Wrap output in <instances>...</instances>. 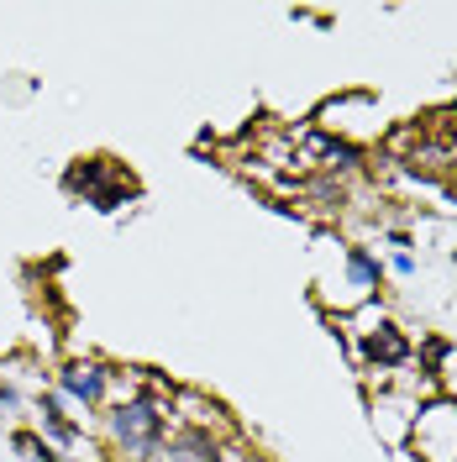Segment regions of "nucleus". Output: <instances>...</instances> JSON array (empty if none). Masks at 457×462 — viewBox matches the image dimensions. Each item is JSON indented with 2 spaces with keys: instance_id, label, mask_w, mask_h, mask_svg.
I'll return each instance as SVG.
<instances>
[{
  "instance_id": "f257e3e1",
  "label": "nucleus",
  "mask_w": 457,
  "mask_h": 462,
  "mask_svg": "<svg viewBox=\"0 0 457 462\" xmlns=\"http://www.w3.org/2000/svg\"><path fill=\"white\" fill-rule=\"evenodd\" d=\"M106 447L121 462H153L173 431V394H143V400H116L100 410Z\"/></svg>"
},
{
  "instance_id": "f03ea898",
  "label": "nucleus",
  "mask_w": 457,
  "mask_h": 462,
  "mask_svg": "<svg viewBox=\"0 0 457 462\" xmlns=\"http://www.w3.org/2000/svg\"><path fill=\"white\" fill-rule=\"evenodd\" d=\"M311 126L321 132V137L352 147L358 158H363V152H378V143L389 137L384 106H378V95H368V89H342V95L321 100V106L311 111Z\"/></svg>"
},
{
  "instance_id": "7ed1b4c3",
  "label": "nucleus",
  "mask_w": 457,
  "mask_h": 462,
  "mask_svg": "<svg viewBox=\"0 0 457 462\" xmlns=\"http://www.w3.org/2000/svg\"><path fill=\"white\" fill-rule=\"evenodd\" d=\"M111 363L106 357H95V352H74V357H63L53 368V394L69 410H85V420L89 415H100L106 404H111Z\"/></svg>"
},
{
  "instance_id": "20e7f679",
  "label": "nucleus",
  "mask_w": 457,
  "mask_h": 462,
  "mask_svg": "<svg viewBox=\"0 0 457 462\" xmlns=\"http://www.w3.org/2000/svg\"><path fill=\"white\" fill-rule=\"evenodd\" d=\"M405 452L415 462H457V394H436L415 410Z\"/></svg>"
},
{
  "instance_id": "39448f33",
  "label": "nucleus",
  "mask_w": 457,
  "mask_h": 462,
  "mask_svg": "<svg viewBox=\"0 0 457 462\" xmlns=\"http://www.w3.org/2000/svg\"><path fill=\"white\" fill-rule=\"evenodd\" d=\"M32 415H37V436H42L48 447H58V452L74 457V447L85 441V415H74L53 389H37V394H32Z\"/></svg>"
},
{
  "instance_id": "423d86ee",
  "label": "nucleus",
  "mask_w": 457,
  "mask_h": 462,
  "mask_svg": "<svg viewBox=\"0 0 457 462\" xmlns=\"http://www.w3.org/2000/svg\"><path fill=\"white\" fill-rule=\"evenodd\" d=\"M153 462H227V441L210 431H190V426H173L163 452Z\"/></svg>"
},
{
  "instance_id": "0eeeda50",
  "label": "nucleus",
  "mask_w": 457,
  "mask_h": 462,
  "mask_svg": "<svg viewBox=\"0 0 457 462\" xmlns=\"http://www.w3.org/2000/svg\"><path fill=\"white\" fill-rule=\"evenodd\" d=\"M173 426H190V431H221L227 426V404L205 400L195 389H173Z\"/></svg>"
},
{
  "instance_id": "6e6552de",
  "label": "nucleus",
  "mask_w": 457,
  "mask_h": 462,
  "mask_svg": "<svg viewBox=\"0 0 457 462\" xmlns=\"http://www.w3.org/2000/svg\"><path fill=\"white\" fill-rule=\"evenodd\" d=\"M11 452H22L27 462H79L69 452H58V447H48L37 431H11Z\"/></svg>"
},
{
  "instance_id": "1a4fd4ad",
  "label": "nucleus",
  "mask_w": 457,
  "mask_h": 462,
  "mask_svg": "<svg viewBox=\"0 0 457 462\" xmlns=\"http://www.w3.org/2000/svg\"><path fill=\"white\" fill-rule=\"evenodd\" d=\"M384 273H389V279H415V273H421V258H415V253H389V258H384Z\"/></svg>"
}]
</instances>
